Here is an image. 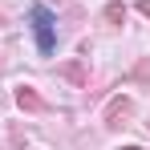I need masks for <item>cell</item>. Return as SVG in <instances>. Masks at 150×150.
<instances>
[{
  "label": "cell",
  "instance_id": "obj_1",
  "mask_svg": "<svg viewBox=\"0 0 150 150\" xmlns=\"http://www.w3.org/2000/svg\"><path fill=\"white\" fill-rule=\"evenodd\" d=\"M33 33H37V49L49 57L57 49V21H53V12L45 4H33Z\"/></svg>",
  "mask_w": 150,
  "mask_h": 150
},
{
  "label": "cell",
  "instance_id": "obj_2",
  "mask_svg": "<svg viewBox=\"0 0 150 150\" xmlns=\"http://www.w3.org/2000/svg\"><path fill=\"white\" fill-rule=\"evenodd\" d=\"M16 105L21 110H28V114H45L49 105H45V98L33 89V85H16Z\"/></svg>",
  "mask_w": 150,
  "mask_h": 150
},
{
  "label": "cell",
  "instance_id": "obj_3",
  "mask_svg": "<svg viewBox=\"0 0 150 150\" xmlns=\"http://www.w3.org/2000/svg\"><path fill=\"white\" fill-rule=\"evenodd\" d=\"M130 114H134V101L130 98H114L110 105H105V126H122Z\"/></svg>",
  "mask_w": 150,
  "mask_h": 150
},
{
  "label": "cell",
  "instance_id": "obj_4",
  "mask_svg": "<svg viewBox=\"0 0 150 150\" xmlns=\"http://www.w3.org/2000/svg\"><path fill=\"white\" fill-rule=\"evenodd\" d=\"M105 21L110 25H122L126 21V4H105Z\"/></svg>",
  "mask_w": 150,
  "mask_h": 150
},
{
  "label": "cell",
  "instance_id": "obj_5",
  "mask_svg": "<svg viewBox=\"0 0 150 150\" xmlns=\"http://www.w3.org/2000/svg\"><path fill=\"white\" fill-rule=\"evenodd\" d=\"M65 77H69V81H77V85L85 81V73H81V65H65Z\"/></svg>",
  "mask_w": 150,
  "mask_h": 150
},
{
  "label": "cell",
  "instance_id": "obj_6",
  "mask_svg": "<svg viewBox=\"0 0 150 150\" xmlns=\"http://www.w3.org/2000/svg\"><path fill=\"white\" fill-rule=\"evenodd\" d=\"M138 8H142V12H146V16H150V0H138Z\"/></svg>",
  "mask_w": 150,
  "mask_h": 150
},
{
  "label": "cell",
  "instance_id": "obj_7",
  "mask_svg": "<svg viewBox=\"0 0 150 150\" xmlns=\"http://www.w3.org/2000/svg\"><path fill=\"white\" fill-rule=\"evenodd\" d=\"M126 150H138V146H126Z\"/></svg>",
  "mask_w": 150,
  "mask_h": 150
}]
</instances>
